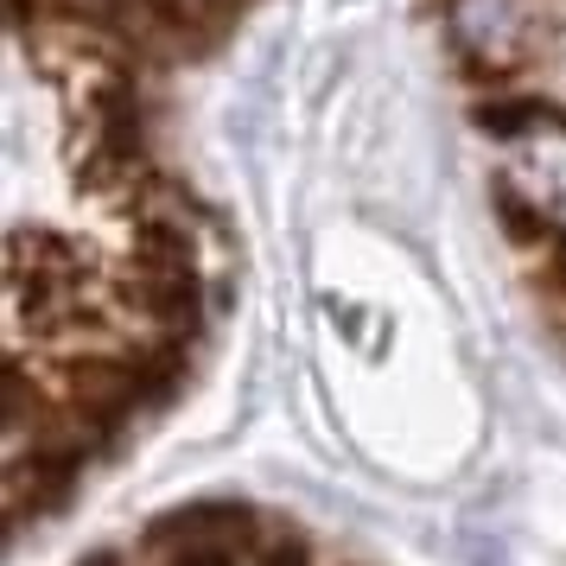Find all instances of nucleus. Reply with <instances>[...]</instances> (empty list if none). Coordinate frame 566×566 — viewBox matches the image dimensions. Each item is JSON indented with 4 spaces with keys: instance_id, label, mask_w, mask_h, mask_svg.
<instances>
[{
    "instance_id": "obj_1",
    "label": "nucleus",
    "mask_w": 566,
    "mask_h": 566,
    "mask_svg": "<svg viewBox=\"0 0 566 566\" xmlns=\"http://www.w3.org/2000/svg\"><path fill=\"white\" fill-rule=\"evenodd\" d=\"M217 293V235L166 140L159 77L7 32V522L172 408Z\"/></svg>"
},
{
    "instance_id": "obj_2",
    "label": "nucleus",
    "mask_w": 566,
    "mask_h": 566,
    "mask_svg": "<svg viewBox=\"0 0 566 566\" xmlns=\"http://www.w3.org/2000/svg\"><path fill=\"white\" fill-rule=\"evenodd\" d=\"M490 210L566 337V0H427Z\"/></svg>"
},
{
    "instance_id": "obj_3",
    "label": "nucleus",
    "mask_w": 566,
    "mask_h": 566,
    "mask_svg": "<svg viewBox=\"0 0 566 566\" xmlns=\"http://www.w3.org/2000/svg\"><path fill=\"white\" fill-rule=\"evenodd\" d=\"M255 7L261 0H7V32L57 39L166 83L223 52Z\"/></svg>"
}]
</instances>
